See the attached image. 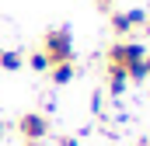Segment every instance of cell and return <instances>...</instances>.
Masks as SVG:
<instances>
[{"label": "cell", "mask_w": 150, "mask_h": 146, "mask_svg": "<svg viewBox=\"0 0 150 146\" xmlns=\"http://www.w3.org/2000/svg\"><path fill=\"white\" fill-rule=\"evenodd\" d=\"M28 146H42V143H28Z\"/></svg>", "instance_id": "13"}, {"label": "cell", "mask_w": 150, "mask_h": 146, "mask_svg": "<svg viewBox=\"0 0 150 146\" xmlns=\"http://www.w3.org/2000/svg\"><path fill=\"white\" fill-rule=\"evenodd\" d=\"M74 77H77V66H74V63H52V70H49V80H52L56 87L70 84Z\"/></svg>", "instance_id": "5"}, {"label": "cell", "mask_w": 150, "mask_h": 146, "mask_svg": "<svg viewBox=\"0 0 150 146\" xmlns=\"http://www.w3.org/2000/svg\"><path fill=\"white\" fill-rule=\"evenodd\" d=\"M150 25V14L143 7H129V11H112V32L119 38L133 35V32H140V28H147Z\"/></svg>", "instance_id": "4"}, {"label": "cell", "mask_w": 150, "mask_h": 146, "mask_svg": "<svg viewBox=\"0 0 150 146\" xmlns=\"http://www.w3.org/2000/svg\"><path fill=\"white\" fill-rule=\"evenodd\" d=\"M143 77H150V52L143 56Z\"/></svg>", "instance_id": "10"}, {"label": "cell", "mask_w": 150, "mask_h": 146, "mask_svg": "<svg viewBox=\"0 0 150 146\" xmlns=\"http://www.w3.org/2000/svg\"><path fill=\"white\" fill-rule=\"evenodd\" d=\"M52 132V122L45 111H25L18 118V136L25 143H45V136Z\"/></svg>", "instance_id": "3"}, {"label": "cell", "mask_w": 150, "mask_h": 146, "mask_svg": "<svg viewBox=\"0 0 150 146\" xmlns=\"http://www.w3.org/2000/svg\"><path fill=\"white\" fill-rule=\"evenodd\" d=\"M105 105H101V94H91V111H101Z\"/></svg>", "instance_id": "8"}, {"label": "cell", "mask_w": 150, "mask_h": 146, "mask_svg": "<svg viewBox=\"0 0 150 146\" xmlns=\"http://www.w3.org/2000/svg\"><path fill=\"white\" fill-rule=\"evenodd\" d=\"M21 66H25V56H21L18 49H4V52H0V70L14 73V70H21Z\"/></svg>", "instance_id": "6"}, {"label": "cell", "mask_w": 150, "mask_h": 146, "mask_svg": "<svg viewBox=\"0 0 150 146\" xmlns=\"http://www.w3.org/2000/svg\"><path fill=\"white\" fill-rule=\"evenodd\" d=\"M25 66H32L35 73H49V70H52V59H49L42 49H35L32 56H25Z\"/></svg>", "instance_id": "7"}, {"label": "cell", "mask_w": 150, "mask_h": 146, "mask_svg": "<svg viewBox=\"0 0 150 146\" xmlns=\"http://www.w3.org/2000/svg\"><path fill=\"white\" fill-rule=\"evenodd\" d=\"M4 132H7V125H4V122H0V139H4Z\"/></svg>", "instance_id": "12"}, {"label": "cell", "mask_w": 150, "mask_h": 146, "mask_svg": "<svg viewBox=\"0 0 150 146\" xmlns=\"http://www.w3.org/2000/svg\"><path fill=\"white\" fill-rule=\"evenodd\" d=\"M98 4H101V7H112V4H115V0H98Z\"/></svg>", "instance_id": "11"}, {"label": "cell", "mask_w": 150, "mask_h": 146, "mask_svg": "<svg viewBox=\"0 0 150 146\" xmlns=\"http://www.w3.org/2000/svg\"><path fill=\"white\" fill-rule=\"evenodd\" d=\"M59 146H80V139H77V136H63V139H59Z\"/></svg>", "instance_id": "9"}, {"label": "cell", "mask_w": 150, "mask_h": 146, "mask_svg": "<svg viewBox=\"0 0 150 146\" xmlns=\"http://www.w3.org/2000/svg\"><path fill=\"white\" fill-rule=\"evenodd\" d=\"M143 56H147V45H143V42H136V38H119V42L108 45L105 63H108V73H115V77L147 80V77H143Z\"/></svg>", "instance_id": "1"}, {"label": "cell", "mask_w": 150, "mask_h": 146, "mask_svg": "<svg viewBox=\"0 0 150 146\" xmlns=\"http://www.w3.org/2000/svg\"><path fill=\"white\" fill-rule=\"evenodd\" d=\"M42 52L52 63H74V35L70 28H49L42 38Z\"/></svg>", "instance_id": "2"}, {"label": "cell", "mask_w": 150, "mask_h": 146, "mask_svg": "<svg viewBox=\"0 0 150 146\" xmlns=\"http://www.w3.org/2000/svg\"><path fill=\"white\" fill-rule=\"evenodd\" d=\"M0 52H4V49H0Z\"/></svg>", "instance_id": "14"}]
</instances>
